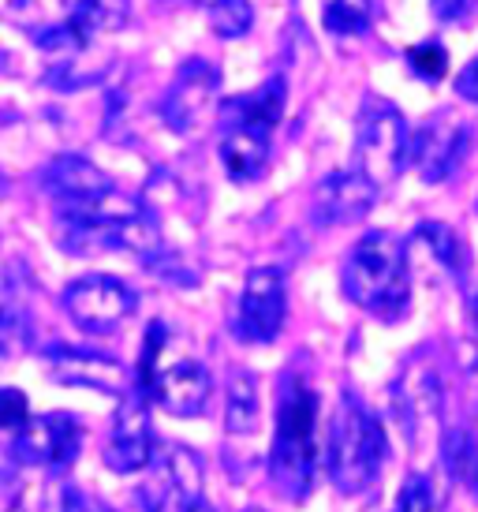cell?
<instances>
[{
  "instance_id": "6da1fadb",
  "label": "cell",
  "mask_w": 478,
  "mask_h": 512,
  "mask_svg": "<svg viewBox=\"0 0 478 512\" xmlns=\"http://www.w3.org/2000/svg\"><path fill=\"white\" fill-rule=\"evenodd\" d=\"M318 393L307 374L288 370L273 415V445H269V483L284 501H307L318 479L322 441H318Z\"/></svg>"
},
{
  "instance_id": "7a4b0ae2",
  "label": "cell",
  "mask_w": 478,
  "mask_h": 512,
  "mask_svg": "<svg viewBox=\"0 0 478 512\" xmlns=\"http://www.w3.org/2000/svg\"><path fill=\"white\" fill-rule=\"evenodd\" d=\"M8 23L23 30L49 60L98 49L127 23V0H12Z\"/></svg>"
},
{
  "instance_id": "3957f363",
  "label": "cell",
  "mask_w": 478,
  "mask_h": 512,
  "mask_svg": "<svg viewBox=\"0 0 478 512\" xmlns=\"http://www.w3.org/2000/svg\"><path fill=\"white\" fill-rule=\"evenodd\" d=\"M344 296L359 311L381 322H400L411 307V255L408 240L389 228H370L344 258Z\"/></svg>"
},
{
  "instance_id": "277c9868",
  "label": "cell",
  "mask_w": 478,
  "mask_h": 512,
  "mask_svg": "<svg viewBox=\"0 0 478 512\" xmlns=\"http://www.w3.org/2000/svg\"><path fill=\"white\" fill-rule=\"evenodd\" d=\"M284 79H266L258 90H247L239 98L221 105V165L232 184H254L269 169L273 154V131L284 116Z\"/></svg>"
},
{
  "instance_id": "5b68a950",
  "label": "cell",
  "mask_w": 478,
  "mask_h": 512,
  "mask_svg": "<svg viewBox=\"0 0 478 512\" xmlns=\"http://www.w3.org/2000/svg\"><path fill=\"white\" fill-rule=\"evenodd\" d=\"M389 460V438L363 397L344 389L325 434V471L340 494H366Z\"/></svg>"
},
{
  "instance_id": "8992f818",
  "label": "cell",
  "mask_w": 478,
  "mask_h": 512,
  "mask_svg": "<svg viewBox=\"0 0 478 512\" xmlns=\"http://www.w3.org/2000/svg\"><path fill=\"white\" fill-rule=\"evenodd\" d=\"M411 154V131L404 113L393 101L366 98L355 128V169L378 187L393 184L400 169L408 165Z\"/></svg>"
},
{
  "instance_id": "52a82bcc",
  "label": "cell",
  "mask_w": 478,
  "mask_h": 512,
  "mask_svg": "<svg viewBox=\"0 0 478 512\" xmlns=\"http://www.w3.org/2000/svg\"><path fill=\"white\" fill-rule=\"evenodd\" d=\"M64 314L86 337H109L139 311V292L109 273H86L64 288Z\"/></svg>"
},
{
  "instance_id": "ba28073f",
  "label": "cell",
  "mask_w": 478,
  "mask_h": 512,
  "mask_svg": "<svg viewBox=\"0 0 478 512\" xmlns=\"http://www.w3.org/2000/svg\"><path fill=\"white\" fill-rule=\"evenodd\" d=\"M146 512H213L206 498V471L202 456L187 445H169L154 460L150 486L142 490Z\"/></svg>"
},
{
  "instance_id": "9c48e42d",
  "label": "cell",
  "mask_w": 478,
  "mask_h": 512,
  "mask_svg": "<svg viewBox=\"0 0 478 512\" xmlns=\"http://www.w3.org/2000/svg\"><path fill=\"white\" fill-rule=\"evenodd\" d=\"M83 449V423L68 412L30 415L23 427L8 434V456L23 468L64 471Z\"/></svg>"
},
{
  "instance_id": "30bf717a",
  "label": "cell",
  "mask_w": 478,
  "mask_h": 512,
  "mask_svg": "<svg viewBox=\"0 0 478 512\" xmlns=\"http://www.w3.org/2000/svg\"><path fill=\"white\" fill-rule=\"evenodd\" d=\"M284 318H288V285H284V270L277 266H254L243 281L236 307V333L243 344H269L281 337Z\"/></svg>"
},
{
  "instance_id": "8fae6325",
  "label": "cell",
  "mask_w": 478,
  "mask_h": 512,
  "mask_svg": "<svg viewBox=\"0 0 478 512\" xmlns=\"http://www.w3.org/2000/svg\"><path fill=\"white\" fill-rule=\"evenodd\" d=\"M217 90H221V72L213 68L210 60L202 57L183 60L176 79H172L165 98H161V120H165V128L176 131V135H195L210 120Z\"/></svg>"
},
{
  "instance_id": "7c38bea8",
  "label": "cell",
  "mask_w": 478,
  "mask_h": 512,
  "mask_svg": "<svg viewBox=\"0 0 478 512\" xmlns=\"http://www.w3.org/2000/svg\"><path fill=\"white\" fill-rule=\"evenodd\" d=\"M471 150V128L449 109H437L415 135H411L408 165L419 172L426 184H441L464 165Z\"/></svg>"
},
{
  "instance_id": "4fadbf2b",
  "label": "cell",
  "mask_w": 478,
  "mask_h": 512,
  "mask_svg": "<svg viewBox=\"0 0 478 512\" xmlns=\"http://www.w3.org/2000/svg\"><path fill=\"white\" fill-rule=\"evenodd\" d=\"M105 464L116 475H131V471L154 468L157 460V441L154 423H150V393H142L139 385L120 397V412L113 419L109 441H105Z\"/></svg>"
},
{
  "instance_id": "5bb4252c",
  "label": "cell",
  "mask_w": 478,
  "mask_h": 512,
  "mask_svg": "<svg viewBox=\"0 0 478 512\" xmlns=\"http://www.w3.org/2000/svg\"><path fill=\"white\" fill-rule=\"evenodd\" d=\"M42 363L57 385H79V389L105 393V397H127V393L135 389L131 374H127L113 356H105V352L53 344V348L42 352Z\"/></svg>"
},
{
  "instance_id": "9a60e30c",
  "label": "cell",
  "mask_w": 478,
  "mask_h": 512,
  "mask_svg": "<svg viewBox=\"0 0 478 512\" xmlns=\"http://www.w3.org/2000/svg\"><path fill=\"white\" fill-rule=\"evenodd\" d=\"M381 187L374 180H366L359 169H344L325 176L322 184L310 195V217L322 228H340V225H359L374 202H378Z\"/></svg>"
},
{
  "instance_id": "2e32d148",
  "label": "cell",
  "mask_w": 478,
  "mask_h": 512,
  "mask_svg": "<svg viewBox=\"0 0 478 512\" xmlns=\"http://www.w3.org/2000/svg\"><path fill=\"white\" fill-rule=\"evenodd\" d=\"M396 408H400V423L415 441V449L426 441L430 427L441 423V378H437L434 363L419 356V348L396 382Z\"/></svg>"
},
{
  "instance_id": "e0dca14e",
  "label": "cell",
  "mask_w": 478,
  "mask_h": 512,
  "mask_svg": "<svg viewBox=\"0 0 478 512\" xmlns=\"http://www.w3.org/2000/svg\"><path fill=\"white\" fill-rule=\"evenodd\" d=\"M210 397H213V378L198 359L169 363L165 370H157L154 385H150V400H154L157 408H165L169 415H180V419L202 415Z\"/></svg>"
},
{
  "instance_id": "ac0fdd59",
  "label": "cell",
  "mask_w": 478,
  "mask_h": 512,
  "mask_svg": "<svg viewBox=\"0 0 478 512\" xmlns=\"http://www.w3.org/2000/svg\"><path fill=\"white\" fill-rule=\"evenodd\" d=\"M42 187L57 199V206H71V202H86L116 191V184L105 172L83 154H60L42 169Z\"/></svg>"
},
{
  "instance_id": "d6986e66",
  "label": "cell",
  "mask_w": 478,
  "mask_h": 512,
  "mask_svg": "<svg viewBox=\"0 0 478 512\" xmlns=\"http://www.w3.org/2000/svg\"><path fill=\"white\" fill-rule=\"evenodd\" d=\"M262 427V400L251 370H232L225 389V434L232 441H247Z\"/></svg>"
},
{
  "instance_id": "ffe728a7",
  "label": "cell",
  "mask_w": 478,
  "mask_h": 512,
  "mask_svg": "<svg viewBox=\"0 0 478 512\" xmlns=\"http://www.w3.org/2000/svg\"><path fill=\"white\" fill-rule=\"evenodd\" d=\"M441 464L452 483L478 501V438L467 427L441 430Z\"/></svg>"
},
{
  "instance_id": "44dd1931",
  "label": "cell",
  "mask_w": 478,
  "mask_h": 512,
  "mask_svg": "<svg viewBox=\"0 0 478 512\" xmlns=\"http://www.w3.org/2000/svg\"><path fill=\"white\" fill-rule=\"evenodd\" d=\"M113 68V57L109 49H90V53H75V57L64 60H49V72H45V83L53 90H79V86H90L105 79V72Z\"/></svg>"
},
{
  "instance_id": "7402d4cb",
  "label": "cell",
  "mask_w": 478,
  "mask_h": 512,
  "mask_svg": "<svg viewBox=\"0 0 478 512\" xmlns=\"http://www.w3.org/2000/svg\"><path fill=\"white\" fill-rule=\"evenodd\" d=\"M415 243H422V247H426V255L434 258L437 266L449 273L452 281H464L467 251H464V243H460V236H456V228L426 221V225L415 228Z\"/></svg>"
},
{
  "instance_id": "603a6c76",
  "label": "cell",
  "mask_w": 478,
  "mask_h": 512,
  "mask_svg": "<svg viewBox=\"0 0 478 512\" xmlns=\"http://www.w3.org/2000/svg\"><path fill=\"white\" fill-rule=\"evenodd\" d=\"M0 341L8 356H19V348L30 341V303H23V292L15 288V266L4 273V311H0Z\"/></svg>"
},
{
  "instance_id": "cb8c5ba5",
  "label": "cell",
  "mask_w": 478,
  "mask_h": 512,
  "mask_svg": "<svg viewBox=\"0 0 478 512\" xmlns=\"http://www.w3.org/2000/svg\"><path fill=\"white\" fill-rule=\"evenodd\" d=\"M325 30L337 38H355L370 30L374 19V0H325Z\"/></svg>"
},
{
  "instance_id": "d4e9b609",
  "label": "cell",
  "mask_w": 478,
  "mask_h": 512,
  "mask_svg": "<svg viewBox=\"0 0 478 512\" xmlns=\"http://www.w3.org/2000/svg\"><path fill=\"white\" fill-rule=\"evenodd\" d=\"M217 38H243L254 23L251 0H198Z\"/></svg>"
},
{
  "instance_id": "484cf974",
  "label": "cell",
  "mask_w": 478,
  "mask_h": 512,
  "mask_svg": "<svg viewBox=\"0 0 478 512\" xmlns=\"http://www.w3.org/2000/svg\"><path fill=\"white\" fill-rule=\"evenodd\" d=\"M393 512H437L430 479L426 475H411L408 483H404V490H400V498H396Z\"/></svg>"
},
{
  "instance_id": "4316f807",
  "label": "cell",
  "mask_w": 478,
  "mask_h": 512,
  "mask_svg": "<svg viewBox=\"0 0 478 512\" xmlns=\"http://www.w3.org/2000/svg\"><path fill=\"white\" fill-rule=\"evenodd\" d=\"M408 64L411 72L422 75V79H430V83H437L441 75H445V64H449V57H445V49L437 42L430 45H415V49H408Z\"/></svg>"
},
{
  "instance_id": "83f0119b",
  "label": "cell",
  "mask_w": 478,
  "mask_h": 512,
  "mask_svg": "<svg viewBox=\"0 0 478 512\" xmlns=\"http://www.w3.org/2000/svg\"><path fill=\"white\" fill-rule=\"evenodd\" d=\"M60 512H113V509L101 498H94V494L79 490V486H68L64 498H60Z\"/></svg>"
},
{
  "instance_id": "f1b7e54d",
  "label": "cell",
  "mask_w": 478,
  "mask_h": 512,
  "mask_svg": "<svg viewBox=\"0 0 478 512\" xmlns=\"http://www.w3.org/2000/svg\"><path fill=\"white\" fill-rule=\"evenodd\" d=\"M475 8L478 0H434V15L441 23H467Z\"/></svg>"
},
{
  "instance_id": "f546056e",
  "label": "cell",
  "mask_w": 478,
  "mask_h": 512,
  "mask_svg": "<svg viewBox=\"0 0 478 512\" xmlns=\"http://www.w3.org/2000/svg\"><path fill=\"white\" fill-rule=\"evenodd\" d=\"M456 94L478 109V57L467 60L464 68H460V75H456Z\"/></svg>"
},
{
  "instance_id": "4dcf8cb0",
  "label": "cell",
  "mask_w": 478,
  "mask_h": 512,
  "mask_svg": "<svg viewBox=\"0 0 478 512\" xmlns=\"http://www.w3.org/2000/svg\"><path fill=\"white\" fill-rule=\"evenodd\" d=\"M467 314H471V326H475V333H478V288L471 292V299H467Z\"/></svg>"
},
{
  "instance_id": "1f68e13d",
  "label": "cell",
  "mask_w": 478,
  "mask_h": 512,
  "mask_svg": "<svg viewBox=\"0 0 478 512\" xmlns=\"http://www.w3.org/2000/svg\"><path fill=\"white\" fill-rule=\"evenodd\" d=\"M243 512H262V509H243Z\"/></svg>"
},
{
  "instance_id": "d6a6232c",
  "label": "cell",
  "mask_w": 478,
  "mask_h": 512,
  "mask_svg": "<svg viewBox=\"0 0 478 512\" xmlns=\"http://www.w3.org/2000/svg\"><path fill=\"white\" fill-rule=\"evenodd\" d=\"M8 512H19V509H8Z\"/></svg>"
},
{
  "instance_id": "836d02e7",
  "label": "cell",
  "mask_w": 478,
  "mask_h": 512,
  "mask_svg": "<svg viewBox=\"0 0 478 512\" xmlns=\"http://www.w3.org/2000/svg\"><path fill=\"white\" fill-rule=\"evenodd\" d=\"M475 210H478V206H475Z\"/></svg>"
}]
</instances>
